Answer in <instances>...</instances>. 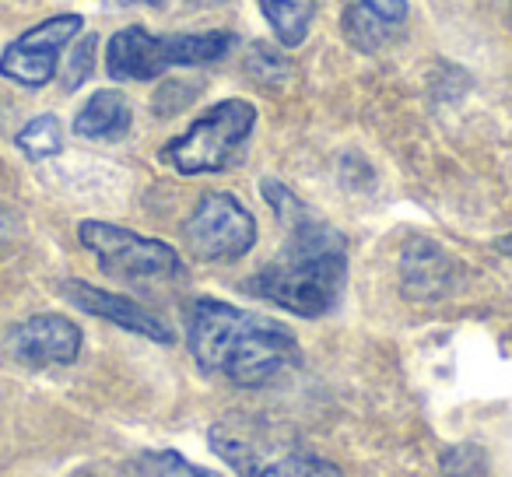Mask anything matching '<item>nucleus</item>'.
<instances>
[{
    "instance_id": "2eb2a0df",
    "label": "nucleus",
    "mask_w": 512,
    "mask_h": 477,
    "mask_svg": "<svg viewBox=\"0 0 512 477\" xmlns=\"http://www.w3.org/2000/svg\"><path fill=\"white\" fill-rule=\"evenodd\" d=\"M95 50H99V36H95V32H81L64 50V57H60V74H57L64 92H78V88L92 78Z\"/></svg>"
},
{
    "instance_id": "4468645a",
    "label": "nucleus",
    "mask_w": 512,
    "mask_h": 477,
    "mask_svg": "<svg viewBox=\"0 0 512 477\" xmlns=\"http://www.w3.org/2000/svg\"><path fill=\"white\" fill-rule=\"evenodd\" d=\"M18 148H22L25 158L32 162H43V158H53L64 151V127L53 113H39L18 130Z\"/></svg>"
},
{
    "instance_id": "6e6552de",
    "label": "nucleus",
    "mask_w": 512,
    "mask_h": 477,
    "mask_svg": "<svg viewBox=\"0 0 512 477\" xmlns=\"http://www.w3.org/2000/svg\"><path fill=\"white\" fill-rule=\"evenodd\" d=\"M60 295H64L74 309H81V313L95 316V320L116 323L120 330H130V334L144 337V341H155V344L176 341V334H172V327L162 316H155L151 309H144L141 302L127 299V295H116V292H109V288L88 285V281H78V278L60 281Z\"/></svg>"
},
{
    "instance_id": "412c9836",
    "label": "nucleus",
    "mask_w": 512,
    "mask_h": 477,
    "mask_svg": "<svg viewBox=\"0 0 512 477\" xmlns=\"http://www.w3.org/2000/svg\"><path fill=\"white\" fill-rule=\"evenodd\" d=\"M498 253H505V257H509L512 260V235H502V239H498Z\"/></svg>"
},
{
    "instance_id": "4be33fe9",
    "label": "nucleus",
    "mask_w": 512,
    "mask_h": 477,
    "mask_svg": "<svg viewBox=\"0 0 512 477\" xmlns=\"http://www.w3.org/2000/svg\"><path fill=\"white\" fill-rule=\"evenodd\" d=\"M71 477H95V474H88V470H78V474H71Z\"/></svg>"
},
{
    "instance_id": "9d476101",
    "label": "nucleus",
    "mask_w": 512,
    "mask_h": 477,
    "mask_svg": "<svg viewBox=\"0 0 512 477\" xmlns=\"http://www.w3.org/2000/svg\"><path fill=\"white\" fill-rule=\"evenodd\" d=\"M134 123L127 95L120 88H99L88 95V102L74 116V134L81 141H120Z\"/></svg>"
},
{
    "instance_id": "39448f33",
    "label": "nucleus",
    "mask_w": 512,
    "mask_h": 477,
    "mask_svg": "<svg viewBox=\"0 0 512 477\" xmlns=\"http://www.w3.org/2000/svg\"><path fill=\"white\" fill-rule=\"evenodd\" d=\"M183 239L193 257L204 264H232L253 250L260 228L235 193L211 190L193 204L190 218L183 221Z\"/></svg>"
},
{
    "instance_id": "9b49d317",
    "label": "nucleus",
    "mask_w": 512,
    "mask_h": 477,
    "mask_svg": "<svg viewBox=\"0 0 512 477\" xmlns=\"http://www.w3.org/2000/svg\"><path fill=\"white\" fill-rule=\"evenodd\" d=\"M453 285V260L435 243H414L404 253V292L411 299H439Z\"/></svg>"
},
{
    "instance_id": "20e7f679",
    "label": "nucleus",
    "mask_w": 512,
    "mask_h": 477,
    "mask_svg": "<svg viewBox=\"0 0 512 477\" xmlns=\"http://www.w3.org/2000/svg\"><path fill=\"white\" fill-rule=\"evenodd\" d=\"M78 239L95 264L120 281H169L183 278V257L176 246L151 239L134 228L113 225V221L85 218L78 225Z\"/></svg>"
},
{
    "instance_id": "ddd939ff",
    "label": "nucleus",
    "mask_w": 512,
    "mask_h": 477,
    "mask_svg": "<svg viewBox=\"0 0 512 477\" xmlns=\"http://www.w3.org/2000/svg\"><path fill=\"white\" fill-rule=\"evenodd\" d=\"M256 8H260L264 22L271 25V32L285 50H295V46L306 43L309 25L316 18L313 0H256Z\"/></svg>"
},
{
    "instance_id": "aec40b11",
    "label": "nucleus",
    "mask_w": 512,
    "mask_h": 477,
    "mask_svg": "<svg viewBox=\"0 0 512 477\" xmlns=\"http://www.w3.org/2000/svg\"><path fill=\"white\" fill-rule=\"evenodd\" d=\"M116 4H120V8H137V4H169V0H116Z\"/></svg>"
},
{
    "instance_id": "f03ea898",
    "label": "nucleus",
    "mask_w": 512,
    "mask_h": 477,
    "mask_svg": "<svg viewBox=\"0 0 512 477\" xmlns=\"http://www.w3.org/2000/svg\"><path fill=\"white\" fill-rule=\"evenodd\" d=\"M186 344L204 376L239 390L267 386L299 365V341L285 323L221 299L193 302Z\"/></svg>"
},
{
    "instance_id": "dca6fc26",
    "label": "nucleus",
    "mask_w": 512,
    "mask_h": 477,
    "mask_svg": "<svg viewBox=\"0 0 512 477\" xmlns=\"http://www.w3.org/2000/svg\"><path fill=\"white\" fill-rule=\"evenodd\" d=\"M341 25H344V39H348L358 53H376L379 46L386 43V25L379 22L376 15H369L362 4H351V8L344 11Z\"/></svg>"
},
{
    "instance_id": "423d86ee",
    "label": "nucleus",
    "mask_w": 512,
    "mask_h": 477,
    "mask_svg": "<svg viewBox=\"0 0 512 477\" xmlns=\"http://www.w3.org/2000/svg\"><path fill=\"white\" fill-rule=\"evenodd\" d=\"M85 32V18L64 11V15H50L43 22H36L32 29H25L18 39H11L0 50V78L15 81L22 88H46L50 81H57L60 74V57L74 39Z\"/></svg>"
},
{
    "instance_id": "f3484780",
    "label": "nucleus",
    "mask_w": 512,
    "mask_h": 477,
    "mask_svg": "<svg viewBox=\"0 0 512 477\" xmlns=\"http://www.w3.org/2000/svg\"><path fill=\"white\" fill-rule=\"evenodd\" d=\"M144 467L151 477H221L218 470L200 467L176 449H151V453H144Z\"/></svg>"
},
{
    "instance_id": "0eeeda50",
    "label": "nucleus",
    "mask_w": 512,
    "mask_h": 477,
    "mask_svg": "<svg viewBox=\"0 0 512 477\" xmlns=\"http://www.w3.org/2000/svg\"><path fill=\"white\" fill-rule=\"evenodd\" d=\"M8 355L25 369H53V365H74L81 355L85 334L74 320L60 313H36L11 327Z\"/></svg>"
},
{
    "instance_id": "a211bd4d",
    "label": "nucleus",
    "mask_w": 512,
    "mask_h": 477,
    "mask_svg": "<svg viewBox=\"0 0 512 477\" xmlns=\"http://www.w3.org/2000/svg\"><path fill=\"white\" fill-rule=\"evenodd\" d=\"M481 467H484L481 449L470 446V442H456L453 449L442 453V474L446 477H477Z\"/></svg>"
},
{
    "instance_id": "f8f14e48",
    "label": "nucleus",
    "mask_w": 512,
    "mask_h": 477,
    "mask_svg": "<svg viewBox=\"0 0 512 477\" xmlns=\"http://www.w3.org/2000/svg\"><path fill=\"white\" fill-rule=\"evenodd\" d=\"M165 39V64L169 71L176 67H207L228 57L235 46V32L228 29H207V32H172Z\"/></svg>"
},
{
    "instance_id": "7ed1b4c3",
    "label": "nucleus",
    "mask_w": 512,
    "mask_h": 477,
    "mask_svg": "<svg viewBox=\"0 0 512 477\" xmlns=\"http://www.w3.org/2000/svg\"><path fill=\"white\" fill-rule=\"evenodd\" d=\"M256 106L246 99H221L197 116L183 134L162 144L158 162L179 176H214L232 169L256 130Z\"/></svg>"
},
{
    "instance_id": "6ab92c4d",
    "label": "nucleus",
    "mask_w": 512,
    "mask_h": 477,
    "mask_svg": "<svg viewBox=\"0 0 512 477\" xmlns=\"http://www.w3.org/2000/svg\"><path fill=\"white\" fill-rule=\"evenodd\" d=\"M358 4L383 25H400L407 18V0H358Z\"/></svg>"
},
{
    "instance_id": "1a4fd4ad",
    "label": "nucleus",
    "mask_w": 512,
    "mask_h": 477,
    "mask_svg": "<svg viewBox=\"0 0 512 477\" xmlns=\"http://www.w3.org/2000/svg\"><path fill=\"white\" fill-rule=\"evenodd\" d=\"M106 71L113 81H155L169 71L165 39L144 25H127L106 43Z\"/></svg>"
},
{
    "instance_id": "f257e3e1",
    "label": "nucleus",
    "mask_w": 512,
    "mask_h": 477,
    "mask_svg": "<svg viewBox=\"0 0 512 477\" xmlns=\"http://www.w3.org/2000/svg\"><path fill=\"white\" fill-rule=\"evenodd\" d=\"M264 200L288 235L281 250L249 281V292L302 320L327 316L341 302L344 278H348L344 235L330 221L316 218L295 197V190H288L278 179H264Z\"/></svg>"
}]
</instances>
